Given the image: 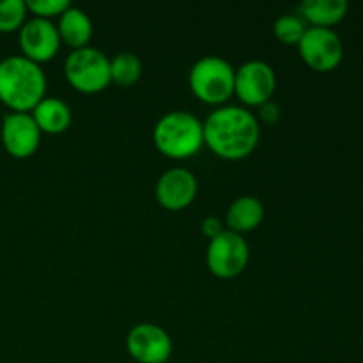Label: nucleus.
Returning a JSON list of instances; mask_svg holds the SVG:
<instances>
[{
	"label": "nucleus",
	"instance_id": "obj_17",
	"mask_svg": "<svg viewBox=\"0 0 363 363\" xmlns=\"http://www.w3.org/2000/svg\"><path fill=\"white\" fill-rule=\"evenodd\" d=\"M142 77V62L135 53H117L110 60V80L119 87H131Z\"/></svg>",
	"mask_w": 363,
	"mask_h": 363
},
{
	"label": "nucleus",
	"instance_id": "obj_13",
	"mask_svg": "<svg viewBox=\"0 0 363 363\" xmlns=\"http://www.w3.org/2000/svg\"><path fill=\"white\" fill-rule=\"evenodd\" d=\"M57 30H59L60 43L67 45L71 50H80L89 46L94 28L85 11L71 6L59 16Z\"/></svg>",
	"mask_w": 363,
	"mask_h": 363
},
{
	"label": "nucleus",
	"instance_id": "obj_4",
	"mask_svg": "<svg viewBox=\"0 0 363 363\" xmlns=\"http://www.w3.org/2000/svg\"><path fill=\"white\" fill-rule=\"evenodd\" d=\"M234 77L236 69L225 59L208 55L199 59L191 66L188 84L195 98L206 105H223L234 96Z\"/></svg>",
	"mask_w": 363,
	"mask_h": 363
},
{
	"label": "nucleus",
	"instance_id": "obj_6",
	"mask_svg": "<svg viewBox=\"0 0 363 363\" xmlns=\"http://www.w3.org/2000/svg\"><path fill=\"white\" fill-rule=\"evenodd\" d=\"M301 60L318 73L337 69L344 59V43L333 28L308 27L298 43Z\"/></svg>",
	"mask_w": 363,
	"mask_h": 363
},
{
	"label": "nucleus",
	"instance_id": "obj_10",
	"mask_svg": "<svg viewBox=\"0 0 363 363\" xmlns=\"http://www.w3.org/2000/svg\"><path fill=\"white\" fill-rule=\"evenodd\" d=\"M126 350L138 363H167L172 354V339L162 326L140 323L128 333Z\"/></svg>",
	"mask_w": 363,
	"mask_h": 363
},
{
	"label": "nucleus",
	"instance_id": "obj_22",
	"mask_svg": "<svg viewBox=\"0 0 363 363\" xmlns=\"http://www.w3.org/2000/svg\"><path fill=\"white\" fill-rule=\"evenodd\" d=\"M259 113H261V119L268 124L277 123L280 119V110L273 101H268L262 106H259Z\"/></svg>",
	"mask_w": 363,
	"mask_h": 363
},
{
	"label": "nucleus",
	"instance_id": "obj_21",
	"mask_svg": "<svg viewBox=\"0 0 363 363\" xmlns=\"http://www.w3.org/2000/svg\"><path fill=\"white\" fill-rule=\"evenodd\" d=\"M223 223L220 222L216 216H208V218H204V222H202V233H204V236L209 238V241L215 240L216 236H220V234L223 233Z\"/></svg>",
	"mask_w": 363,
	"mask_h": 363
},
{
	"label": "nucleus",
	"instance_id": "obj_19",
	"mask_svg": "<svg viewBox=\"0 0 363 363\" xmlns=\"http://www.w3.org/2000/svg\"><path fill=\"white\" fill-rule=\"evenodd\" d=\"M307 25L296 14H286V16H280L279 20L273 25V32H275V38L280 43L289 46H298V43L303 38L305 30H307Z\"/></svg>",
	"mask_w": 363,
	"mask_h": 363
},
{
	"label": "nucleus",
	"instance_id": "obj_9",
	"mask_svg": "<svg viewBox=\"0 0 363 363\" xmlns=\"http://www.w3.org/2000/svg\"><path fill=\"white\" fill-rule=\"evenodd\" d=\"M18 43L21 55L39 66L52 60L62 45L57 25L43 18H30L25 21L23 27L18 30Z\"/></svg>",
	"mask_w": 363,
	"mask_h": 363
},
{
	"label": "nucleus",
	"instance_id": "obj_1",
	"mask_svg": "<svg viewBox=\"0 0 363 363\" xmlns=\"http://www.w3.org/2000/svg\"><path fill=\"white\" fill-rule=\"evenodd\" d=\"M202 124L204 145L218 158L230 162L250 156L261 137L257 117L243 106H218Z\"/></svg>",
	"mask_w": 363,
	"mask_h": 363
},
{
	"label": "nucleus",
	"instance_id": "obj_12",
	"mask_svg": "<svg viewBox=\"0 0 363 363\" xmlns=\"http://www.w3.org/2000/svg\"><path fill=\"white\" fill-rule=\"evenodd\" d=\"M197 177L186 169L167 170L156 183V199L169 211H181L188 208L197 197Z\"/></svg>",
	"mask_w": 363,
	"mask_h": 363
},
{
	"label": "nucleus",
	"instance_id": "obj_15",
	"mask_svg": "<svg viewBox=\"0 0 363 363\" xmlns=\"http://www.w3.org/2000/svg\"><path fill=\"white\" fill-rule=\"evenodd\" d=\"M30 116L41 130V133L46 135L64 133L71 126V119H73L67 103H64L59 98H48V96L38 103Z\"/></svg>",
	"mask_w": 363,
	"mask_h": 363
},
{
	"label": "nucleus",
	"instance_id": "obj_20",
	"mask_svg": "<svg viewBox=\"0 0 363 363\" xmlns=\"http://www.w3.org/2000/svg\"><path fill=\"white\" fill-rule=\"evenodd\" d=\"M27 11L34 14V18L52 20L59 18L67 7H71L69 0H27Z\"/></svg>",
	"mask_w": 363,
	"mask_h": 363
},
{
	"label": "nucleus",
	"instance_id": "obj_18",
	"mask_svg": "<svg viewBox=\"0 0 363 363\" xmlns=\"http://www.w3.org/2000/svg\"><path fill=\"white\" fill-rule=\"evenodd\" d=\"M27 4L23 0H0V32L11 34L27 21Z\"/></svg>",
	"mask_w": 363,
	"mask_h": 363
},
{
	"label": "nucleus",
	"instance_id": "obj_2",
	"mask_svg": "<svg viewBox=\"0 0 363 363\" xmlns=\"http://www.w3.org/2000/svg\"><path fill=\"white\" fill-rule=\"evenodd\" d=\"M46 98V77L41 66L23 55L0 60V101L11 112L30 113Z\"/></svg>",
	"mask_w": 363,
	"mask_h": 363
},
{
	"label": "nucleus",
	"instance_id": "obj_14",
	"mask_svg": "<svg viewBox=\"0 0 363 363\" xmlns=\"http://www.w3.org/2000/svg\"><path fill=\"white\" fill-rule=\"evenodd\" d=\"M262 220H264V206L257 197H252V195H243L233 201L225 215L227 230H233L241 236L257 229Z\"/></svg>",
	"mask_w": 363,
	"mask_h": 363
},
{
	"label": "nucleus",
	"instance_id": "obj_7",
	"mask_svg": "<svg viewBox=\"0 0 363 363\" xmlns=\"http://www.w3.org/2000/svg\"><path fill=\"white\" fill-rule=\"evenodd\" d=\"M248 259H250V248L245 238L227 229L209 241L206 252L209 272L223 280L236 279L238 275H241L247 268Z\"/></svg>",
	"mask_w": 363,
	"mask_h": 363
},
{
	"label": "nucleus",
	"instance_id": "obj_3",
	"mask_svg": "<svg viewBox=\"0 0 363 363\" xmlns=\"http://www.w3.org/2000/svg\"><path fill=\"white\" fill-rule=\"evenodd\" d=\"M152 142L167 158L186 160L204 145V124L184 110L169 112L156 123Z\"/></svg>",
	"mask_w": 363,
	"mask_h": 363
},
{
	"label": "nucleus",
	"instance_id": "obj_23",
	"mask_svg": "<svg viewBox=\"0 0 363 363\" xmlns=\"http://www.w3.org/2000/svg\"><path fill=\"white\" fill-rule=\"evenodd\" d=\"M167 363H169V362H167Z\"/></svg>",
	"mask_w": 363,
	"mask_h": 363
},
{
	"label": "nucleus",
	"instance_id": "obj_8",
	"mask_svg": "<svg viewBox=\"0 0 363 363\" xmlns=\"http://www.w3.org/2000/svg\"><path fill=\"white\" fill-rule=\"evenodd\" d=\"M277 87L275 71L262 60H248L236 69L234 77V96L243 105L262 106L272 101Z\"/></svg>",
	"mask_w": 363,
	"mask_h": 363
},
{
	"label": "nucleus",
	"instance_id": "obj_5",
	"mask_svg": "<svg viewBox=\"0 0 363 363\" xmlns=\"http://www.w3.org/2000/svg\"><path fill=\"white\" fill-rule=\"evenodd\" d=\"M64 74L74 91L98 94L110 85V59L92 46L73 50L64 62Z\"/></svg>",
	"mask_w": 363,
	"mask_h": 363
},
{
	"label": "nucleus",
	"instance_id": "obj_11",
	"mask_svg": "<svg viewBox=\"0 0 363 363\" xmlns=\"http://www.w3.org/2000/svg\"><path fill=\"white\" fill-rule=\"evenodd\" d=\"M41 130L30 113H6L0 128L2 145L9 156L16 160L30 158L41 144Z\"/></svg>",
	"mask_w": 363,
	"mask_h": 363
},
{
	"label": "nucleus",
	"instance_id": "obj_16",
	"mask_svg": "<svg viewBox=\"0 0 363 363\" xmlns=\"http://www.w3.org/2000/svg\"><path fill=\"white\" fill-rule=\"evenodd\" d=\"M350 4L346 0H305L300 6L301 20L311 27L332 28L346 18Z\"/></svg>",
	"mask_w": 363,
	"mask_h": 363
}]
</instances>
